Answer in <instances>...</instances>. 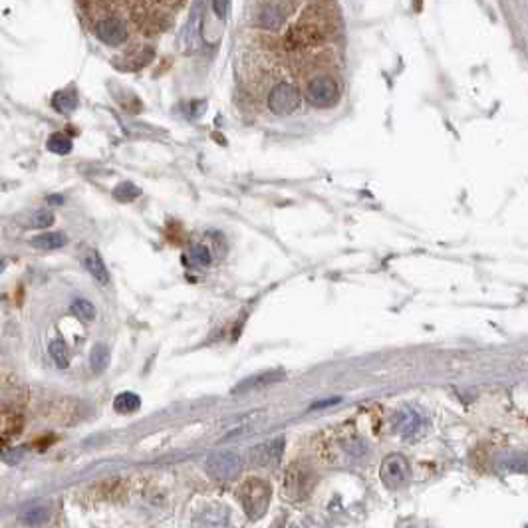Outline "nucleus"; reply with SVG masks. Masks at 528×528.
I'll return each instance as SVG.
<instances>
[{"mask_svg":"<svg viewBox=\"0 0 528 528\" xmlns=\"http://www.w3.org/2000/svg\"><path fill=\"white\" fill-rule=\"evenodd\" d=\"M94 32L97 40L106 46H121V44H126L127 36H129L124 20H119L116 16H106V18L95 22Z\"/></svg>","mask_w":528,"mask_h":528,"instance_id":"nucleus-7","label":"nucleus"},{"mask_svg":"<svg viewBox=\"0 0 528 528\" xmlns=\"http://www.w3.org/2000/svg\"><path fill=\"white\" fill-rule=\"evenodd\" d=\"M48 201L56 203V205H60V203H64V197H62V195H52V197H50Z\"/></svg>","mask_w":528,"mask_h":528,"instance_id":"nucleus-26","label":"nucleus"},{"mask_svg":"<svg viewBox=\"0 0 528 528\" xmlns=\"http://www.w3.org/2000/svg\"><path fill=\"white\" fill-rule=\"evenodd\" d=\"M380 479L381 483L385 486H390V488H395V486H402L403 483H407V479H409V463H407V459L400 453L388 455L381 461Z\"/></svg>","mask_w":528,"mask_h":528,"instance_id":"nucleus-6","label":"nucleus"},{"mask_svg":"<svg viewBox=\"0 0 528 528\" xmlns=\"http://www.w3.org/2000/svg\"><path fill=\"white\" fill-rule=\"evenodd\" d=\"M300 106V94L296 90V85L288 84V82H280L276 84L270 94H268V107L276 116H290Z\"/></svg>","mask_w":528,"mask_h":528,"instance_id":"nucleus-5","label":"nucleus"},{"mask_svg":"<svg viewBox=\"0 0 528 528\" xmlns=\"http://www.w3.org/2000/svg\"><path fill=\"white\" fill-rule=\"evenodd\" d=\"M139 405H141V400H139V395L131 393V391H124V393H119V395L116 397V402H114V407H116L117 413L138 412Z\"/></svg>","mask_w":528,"mask_h":528,"instance_id":"nucleus-14","label":"nucleus"},{"mask_svg":"<svg viewBox=\"0 0 528 528\" xmlns=\"http://www.w3.org/2000/svg\"><path fill=\"white\" fill-rule=\"evenodd\" d=\"M139 195H141V189H139L138 185H133L131 181H124V183H119L116 189H114V197L121 203L136 201Z\"/></svg>","mask_w":528,"mask_h":528,"instance_id":"nucleus-18","label":"nucleus"},{"mask_svg":"<svg viewBox=\"0 0 528 528\" xmlns=\"http://www.w3.org/2000/svg\"><path fill=\"white\" fill-rule=\"evenodd\" d=\"M90 366L97 373L106 371V368L109 366V349H107V346L95 344L94 349H92V356H90Z\"/></svg>","mask_w":528,"mask_h":528,"instance_id":"nucleus-15","label":"nucleus"},{"mask_svg":"<svg viewBox=\"0 0 528 528\" xmlns=\"http://www.w3.org/2000/svg\"><path fill=\"white\" fill-rule=\"evenodd\" d=\"M207 471L217 481H234L243 471V457L236 451H217L207 459Z\"/></svg>","mask_w":528,"mask_h":528,"instance_id":"nucleus-2","label":"nucleus"},{"mask_svg":"<svg viewBox=\"0 0 528 528\" xmlns=\"http://www.w3.org/2000/svg\"><path fill=\"white\" fill-rule=\"evenodd\" d=\"M14 431H16V419L2 415L0 417V447L11 439Z\"/></svg>","mask_w":528,"mask_h":528,"instance_id":"nucleus-21","label":"nucleus"},{"mask_svg":"<svg viewBox=\"0 0 528 528\" xmlns=\"http://www.w3.org/2000/svg\"><path fill=\"white\" fill-rule=\"evenodd\" d=\"M191 256H193L195 263L203 264V266H207V264L211 263V253H209V248L203 246V244H197L195 248H191Z\"/></svg>","mask_w":528,"mask_h":528,"instance_id":"nucleus-23","label":"nucleus"},{"mask_svg":"<svg viewBox=\"0 0 528 528\" xmlns=\"http://www.w3.org/2000/svg\"><path fill=\"white\" fill-rule=\"evenodd\" d=\"M4 272V260H2V256H0V275Z\"/></svg>","mask_w":528,"mask_h":528,"instance_id":"nucleus-27","label":"nucleus"},{"mask_svg":"<svg viewBox=\"0 0 528 528\" xmlns=\"http://www.w3.org/2000/svg\"><path fill=\"white\" fill-rule=\"evenodd\" d=\"M280 380H284V371H263V373H256V376H251V378H246V380L241 381V383L234 388V393L266 388V385L276 383V381Z\"/></svg>","mask_w":528,"mask_h":528,"instance_id":"nucleus-10","label":"nucleus"},{"mask_svg":"<svg viewBox=\"0 0 528 528\" xmlns=\"http://www.w3.org/2000/svg\"><path fill=\"white\" fill-rule=\"evenodd\" d=\"M84 266L85 270L94 276L97 282H102V284H107V282H109V272H107L106 264H104V260H102L95 253H90L85 256Z\"/></svg>","mask_w":528,"mask_h":528,"instance_id":"nucleus-12","label":"nucleus"},{"mask_svg":"<svg viewBox=\"0 0 528 528\" xmlns=\"http://www.w3.org/2000/svg\"><path fill=\"white\" fill-rule=\"evenodd\" d=\"M340 403V397H330V400H322V402H316L312 407H310V412H316V409H322V407H330V405H336Z\"/></svg>","mask_w":528,"mask_h":528,"instance_id":"nucleus-25","label":"nucleus"},{"mask_svg":"<svg viewBox=\"0 0 528 528\" xmlns=\"http://www.w3.org/2000/svg\"><path fill=\"white\" fill-rule=\"evenodd\" d=\"M270 495H272L270 485L266 481H263V479H251V481H246L244 485H241L239 493H236V497L241 500L244 512L253 518V520L264 517L266 508L270 505Z\"/></svg>","mask_w":528,"mask_h":528,"instance_id":"nucleus-1","label":"nucleus"},{"mask_svg":"<svg viewBox=\"0 0 528 528\" xmlns=\"http://www.w3.org/2000/svg\"><path fill=\"white\" fill-rule=\"evenodd\" d=\"M54 222V215L48 211H38L32 217V227L34 229H48Z\"/></svg>","mask_w":528,"mask_h":528,"instance_id":"nucleus-22","label":"nucleus"},{"mask_svg":"<svg viewBox=\"0 0 528 528\" xmlns=\"http://www.w3.org/2000/svg\"><path fill=\"white\" fill-rule=\"evenodd\" d=\"M30 244L34 248H40V251H56V248H62L66 244V236L62 233H44L34 236Z\"/></svg>","mask_w":528,"mask_h":528,"instance_id":"nucleus-13","label":"nucleus"},{"mask_svg":"<svg viewBox=\"0 0 528 528\" xmlns=\"http://www.w3.org/2000/svg\"><path fill=\"white\" fill-rule=\"evenodd\" d=\"M50 356H52L54 364L60 370H66L70 366V354H68V348H66L62 340H52L50 342Z\"/></svg>","mask_w":528,"mask_h":528,"instance_id":"nucleus-16","label":"nucleus"},{"mask_svg":"<svg viewBox=\"0 0 528 528\" xmlns=\"http://www.w3.org/2000/svg\"><path fill=\"white\" fill-rule=\"evenodd\" d=\"M72 314H74L80 322H92L95 318V308L92 302H88L84 298H80V300H76L74 304H72Z\"/></svg>","mask_w":528,"mask_h":528,"instance_id":"nucleus-19","label":"nucleus"},{"mask_svg":"<svg viewBox=\"0 0 528 528\" xmlns=\"http://www.w3.org/2000/svg\"><path fill=\"white\" fill-rule=\"evenodd\" d=\"M393 425H395V431L402 435V437H413V435H417L421 431V413L417 412L415 407H403V409L395 413Z\"/></svg>","mask_w":528,"mask_h":528,"instance_id":"nucleus-9","label":"nucleus"},{"mask_svg":"<svg viewBox=\"0 0 528 528\" xmlns=\"http://www.w3.org/2000/svg\"><path fill=\"white\" fill-rule=\"evenodd\" d=\"M282 451H284V437L270 439V441H264V443L253 447L248 453V461L254 467H270L280 459Z\"/></svg>","mask_w":528,"mask_h":528,"instance_id":"nucleus-8","label":"nucleus"},{"mask_svg":"<svg viewBox=\"0 0 528 528\" xmlns=\"http://www.w3.org/2000/svg\"><path fill=\"white\" fill-rule=\"evenodd\" d=\"M314 485V476L312 471L304 465H290V469L286 471L284 479V493L290 500H302L310 495Z\"/></svg>","mask_w":528,"mask_h":528,"instance_id":"nucleus-4","label":"nucleus"},{"mask_svg":"<svg viewBox=\"0 0 528 528\" xmlns=\"http://www.w3.org/2000/svg\"><path fill=\"white\" fill-rule=\"evenodd\" d=\"M48 149L52 153H58V155H66L72 151V139L64 133H54L52 138L48 139Z\"/></svg>","mask_w":528,"mask_h":528,"instance_id":"nucleus-20","label":"nucleus"},{"mask_svg":"<svg viewBox=\"0 0 528 528\" xmlns=\"http://www.w3.org/2000/svg\"><path fill=\"white\" fill-rule=\"evenodd\" d=\"M52 106L60 112V114H70L74 112L76 106H78V97H76L74 92H58L54 95Z\"/></svg>","mask_w":528,"mask_h":528,"instance_id":"nucleus-17","label":"nucleus"},{"mask_svg":"<svg viewBox=\"0 0 528 528\" xmlns=\"http://www.w3.org/2000/svg\"><path fill=\"white\" fill-rule=\"evenodd\" d=\"M212 8H215V14L224 20L227 18V11H229V0H212Z\"/></svg>","mask_w":528,"mask_h":528,"instance_id":"nucleus-24","label":"nucleus"},{"mask_svg":"<svg viewBox=\"0 0 528 528\" xmlns=\"http://www.w3.org/2000/svg\"><path fill=\"white\" fill-rule=\"evenodd\" d=\"M306 100L314 107H332L340 100V84L332 76H316L306 85Z\"/></svg>","mask_w":528,"mask_h":528,"instance_id":"nucleus-3","label":"nucleus"},{"mask_svg":"<svg viewBox=\"0 0 528 528\" xmlns=\"http://www.w3.org/2000/svg\"><path fill=\"white\" fill-rule=\"evenodd\" d=\"M195 524H203V527H224L229 524V512L221 507L207 508L205 512L195 518Z\"/></svg>","mask_w":528,"mask_h":528,"instance_id":"nucleus-11","label":"nucleus"}]
</instances>
